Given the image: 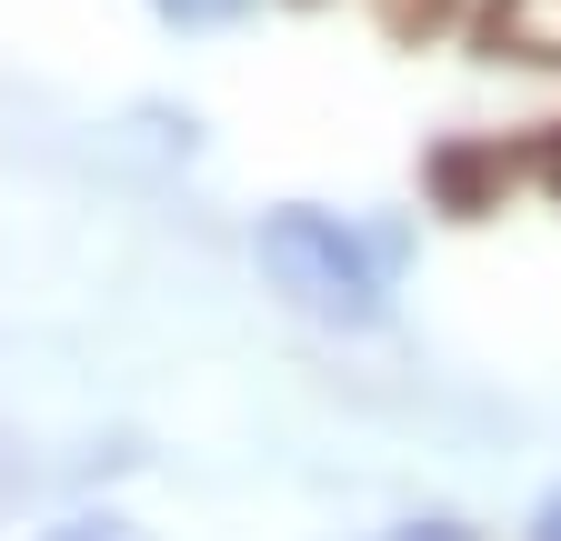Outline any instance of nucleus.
<instances>
[{
  "instance_id": "obj_4",
  "label": "nucleus",
  "mask_w": 561,
  "mask_h": 541,
  "mask_svg": "<svg viewBox=\"0 0 561 541\" xmlns=\"http://www.w3.org/2000/svg\"><path fill=\"white\" fill-rule=\"evenodd\" d=\"M41 541H140L130 521H101V511H81V521H60V531H41Z\"/></svg>"
},
{
  "instance_id": "obj_2",
  "label": "nucleus",
  "mask_w": 561,
  "mask_h": 541,
  "mask_svg": "<svg viewBox=\"0 0 561 541\" xmlns=\"http://www.w3.org/2000/svg\"><path fill=\"white\" fill-rule=\"evenodd\" d=\"M491 50L561 60V0H491Z\"/></svg>"
},
{
  "instance_id": "obj_7",
  "label": "nucleus",
  "mask_w": 561,
  "mask_h": 541,
  "mask_svg": "<svg viewBox=\"0 0 561 541\" xmlns=\"http://www.w3.org/2000/svg\"><path fill=\"white\" fill-rule=\"evenodd\" d=\"M551 181H561V151H551Z\"/></svg>"
},
{
  "instance_id": "obj_5",
  "label": "nucleus",
  "mask_w": 561,
  "mask_h": 541,
  "mask_svg": "<svg viewBox=\"0 0 561 541\" xmlns=\"http://www.w3.org/2000/svg\"><path fill=\"white\" fill-rule=\"evenodd\" d=\"M381 541H471L461 521H401V531H381Z\"/></svg>"
},
{
  "instance_id": "obj_6",
  "label": "nucleus",
  "mask_w": 561,
  "mask_h": 541,
  "mask_svg": "<svg viewBox=\"0 0 561 541\" xmlns=\"http://www.w3.org/2000/svg\"><path fill=\"white\" fill-rule=\"evenodd\" d=\"M522 541H561V492H551V502L531 511V531H522Z\"/></svg>"
},
{
  "instance_id": "obj_3",
  "label": "nucleus",
  "mask_w": 561,
  "mask_h": 541,
  "mask_svg": "<svg viewBox=\"0 0 561 541\" xmlns=\"http://www.w3.org/2000/svg\"><path fill=\"white\" fill-rule=\"evenodd\" d=\"M161 21H181V31H210V21H241L251 0H151Z\"/></svg>"
},
{
  "instance_id": "obj_1",
  "label": "nucleus",
  "mask_w": 561,
  "mask_h": 541,
  "mask_svg": "<svg viewBox=\"0 0 561 541\" xmlns=\"http://www.w3.org/2000/svg\"><path fill=\"white\" fill-rule=\"evenodd\" d=\"M251 251H261V270L311 321H351V331H362V321H381V291H391L411 231L401 221H341V211H311V200H280V211H261Z\"/></svg>"
}]
</instances>
